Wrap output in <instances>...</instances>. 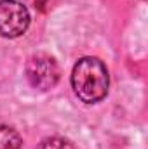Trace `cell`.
<instances>
[{
	"mask_svg": "<svg viewBox=\"0 0 148 149\" xmlns=\"http://www.w3.org/2000/svg\"><path fill=\"white\" fill-rule=\"evenodd\" d=\"M110 74L105 63L98 57H80L72 71V87L75 95L85 104H96L108 94Z\"/></svg>",
	"mask_w": 148,
	"mask_h": 149,
	"instance_id": "obj_1",
	"label": "cell"
},
{
	"mask_svg": "<svg viewBox=\"0 0 148 149\" xmlns=\"http://www.w3.org/2000/svg\"><path fill=\"white\" fill-rule=\"evenodd\" d=\"M30 26V12L18 0H0V37L18 38Z\"/></svg>",
	"mask_w": 148,
	"mask_h": 149,
	"instance_id": "obj_2",
	"label": "cell"
},
{
	"mask_svg": "<svg viewBox=\"0 0 148 149\" xmlns=\"http://www.w3.org/2000/svg\"><path fill=\"white\" fill-rule=\"evenodd\" d=\"M26 78L38 90H51L59 81V66L54 57L47 54H35L26 64Z\"/></svg>",
	"mask_w": 148,
	"mask_h": 149,
	"instance_id": "obj_3",
	"label": "cell"
},
{
	"mask_svg": "<svg viewBox=\"0 0 148 149\" xmlns=\"http://www.w3.org/2000/svg\"><path fill=\"white\" fill-rule=\"evenodd\" d=\"M23 139L12 127L0 125V149H21Z\"/></svg>",
	"mask_w": 148,
	"mask_h": 149,
	"instance_id": "obj_4",
	"label": "cell"
},
{
	"mask_svg": "<svg viewBox=\"0 0 148 149\" xmlns=\"http://www.w3.org/2000/svg\"><path fill=\"white\" fill-rule=\"evenodd\" d=\"M37 149H75V146L65 137H45L40 141Z\"/></svg>",
	"mask_w": 148,
	"mask_h": 149,
	"instance_id": "obj_5",
	"label": "cell"
}]
</instances>
